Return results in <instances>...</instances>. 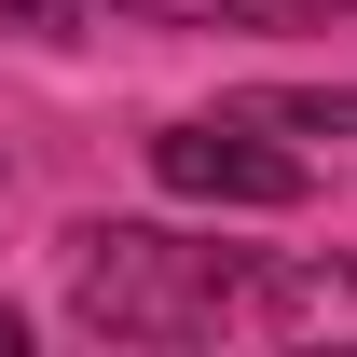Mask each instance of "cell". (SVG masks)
I'll use <instances>...</instances> for the list:
<instances>
[{
  "label": "cell",
  "mask_w": 357,
  "mask_h": 357,
  "mask_svg": "<svg viewBox=\"0 0 357 357\" xmlns=\"http://www.w3.org/2000/svg\"><path fill=\"white\" fill-rule=\"evenodd\" d=\"M14 42H83V0H0Z\"/></svg>",
  "instance_id": "obj_6"
},
{
  "label": "cell",
  "mask_w": 357,
  "mask_h": 357,
  "mask_svg": "<svg viewBox=\"0 0 357 357\" xmlns=\"http://www.w3.org/2000/svg\"><path fill=\"white\" fill-rule=\"evenodd\" d=\"M151 178L192 192V206H303V192H316V165H303L275 124H248V110L165 124V137H151Z\"/></svg>",
  "instance_id": "obj_2"
},
{
  "label": "cell",
  "mask_w": 357,
  "mask_h": 357,
  "mask_svg": "<svg viewBox=\"0 0 357 357\" xmlns=\"http://www.w3.org/2000/svg\"><path fill=\"white\" fill-rule=\"evenodd\" d=\"M248 316L275 344H357V261H275L248 289Z\"/></svg>",
  "instance_id": "obj_3"
},
{
  "label": "cell",
  "mask_w": 357,
  "mask_h": 357,
  "mask_svg": "<svg viewBox=\"0 0 357 357\" xmlns=\"http://www.w3.org/2000/svg\"><path fill=\"white\" fill-rule=\"evenodd\" d=\"M344 14H357V0H344Z\"/></svg>",
  "instance_id": "obj_8"
},
{
  "label": "cell",
  "mask_w": 357,
  "mask_h": 357,
  "mask_svg": "<svg viewBox=\"0 0 357 357\" xmlns=\"http://www.w3.org/2000/svg\"><path fill=\"white\" fill-rule=\"evenodd\" d=\"M234 303H248L234 248H192L151 220H69V316L96 344H206Z\"/></svg>",
  "instance_id": "obj_1"
},
{
  "label": "cell",
  "mask_w": 357,
  "mask_h": 357,
  "mask_svg": "<svg viewBox=\"0 0 357 357\" xmlns=\"http://www.w3.org/2000/svg\"><path fill=\"white\" fill-rule=\"evenodd\" d=\"M0 357H28V316H14V303H0Z\"/></svg>",
  "instance_id": "obj_7"
},
{
  "label": "cell",
  "mask_w": 357,
  "mask_h": 357,
  "mask_svg": "<svg viewBox=\"0 0 357 357\" xmlns=\"http://www.w3.org/2000/svg\"><path fill=\"white\" fill-rule=\"evenodd\" d=\"M234 110L275 124V137H357V83H248Z\"/></svg>",
  "instance_id": "obj_4"
},
{
  "label": "cell",
  "mask_w": 357,
  "mask_h": 357,
  "mask_svg": "<svg viewBox=\"0 0 357 357\" xmlns=\"http://www.w3.org/2000/svg\"><path fill=\"white\" fill-rule=\"evenodd\" d=\"M137 28H316L330 0H110Z\"/></svg>",
  "instance_id": "obj_5"
}]
</instances>
